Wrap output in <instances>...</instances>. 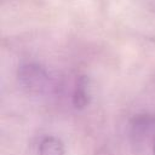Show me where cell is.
Here are the masks:
<instances>
[{
    "label": "cell",
    "mask_w": 155,
    "mask_h": 155,
    "mask_svg": "<svg viewBox=\"0 0 155 155\" xmlns=\"http://www.w3.org/2000/svg\"><path fill=\"white\" fill-rule=\"evenodd\" d=\"M39 155H64V145L56 137H45L39 144Z\"/></svg>",
    "instance_id": "3957f363"
},
{
    "label": "cell",
    "mask_w": 155,
    "mask_h": 155,
    "mask_svg": "<svg viewBox=\"0 0 155 155\" xmlns=\"http://www.w3.org/2000/svg\"><path fill=\"white\" fill-rule=\"evenodd\" d=\"M19 85L29 93H44L50 86V76L45 68L36 63H27L18 69Z\"/></svg>",
    "instance_id": "6da1fadb"
},
{
    "label": "cell",
    "mask_w": 155,
    "mask_h": 155,
    "mask_svg": "<svg viewBox=\"0 0 155 155\" xmlns=\"http://www.w3.org/2000/svg\"><path fill=\"white\" fill-rule=\"evenodd\" d=\"M90 102V93H88V80L86 76H81L75 86L73 93V104L76 109H84L87 107Z\"/></svg>",
    "instance_id": "7a4b0ae2"
},
{
    "label": "cell",
    "mask_w": 155,
    "mask_h": 155,
    "mask_svg": "<svg viewBox=\"0 0 155 155\" xmlns=\"http://www.w3.org/2000/svg\"><path fill=\"white\" fill-rule=\"evenodd\" d=\"M153 154L155 155V140H154V147H153Z\"/></svg>",
    "instance_id": "5b68a950"
},
{
    "label": "cell",
    "mask_w": 155,
    "mask_h": 155,
    "mask_svg": "<svg viewBox=\"0 0 155 155\" xmlns=\"http://www.w3.org/2000/svg\"><path fill=\"white\" fill-rule=\"evenodd\" d=\"M155 125V119L149 115H138L133 120V131L136 136H144L148 134L150 128Z\"/></svg>",
    "instance_id": "277c9868"
}]
</instances>
